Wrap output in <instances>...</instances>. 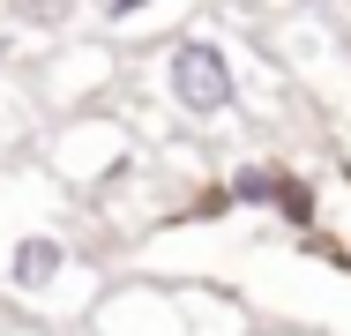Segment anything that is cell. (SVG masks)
<instances>
[{"label": "cell", "instance_id": "1", "mask_svg": "<svg viewBox=\"0 0 351 336\" xmlns=\"http://www.w3.org/2000/svg\"><path fill=\"white\" fill-rule=\"evenodd\" d=\"M105 291H112V239L97 232V217L38 157L0 165V307L15 322L75 336Z\"/></svg>", "mask_w": 351, "mask_h": 336}, {"label": "cell", "instance_id": "2", "mask_svg": "<svg viewBox=\"0 0 351 336\" xmlns=\"http://www.w3.org/2000/svg\"><path fill=\"white\" fill-rule=\"evenodd\" d=\"M82 336H254V307L195 276H128L97 299Z\"/></svg>", "mask_w": 351, "mask_h": 336}, {"label": "cell", "instance_id": "3", "mask_svg": "<svg viewBox=\"0 0 351 336\" xmlns=\"http://www.w3.org/2000/svg\"><path fill=\"white\" fill-rule=\"evenodd\" d=\"M149 90H157L149 105H165L172 128L187 134H224L247 120V75L217 30H172L149 53Z\"/></svg>", "mask_w": 351, "mask_h": 336}, {"label": "cell", "instance_id": "4", "mask_svg": "<svg viewBox=\"0 0 351 336\" xmlns=\"http://www.w3.org/2000/svg\"><path fill=\"white\" fill-rule=\"evenodd\" d=\"M202 217H269L299 239H322V180L291 157H232L224 172H210V187L195 202L172 209V232L180 224H202Z\"/></svg>", "mask_w": 351, "mask_h": 336}, {"label": "cell", "instance_id": "5", "mask_svg": "<svg viewBox=\"0 0 351 336\" xmlns=\"http://www.w3.org/2000/svg\"><path fill=\"white\" fill-rule=\"evenodd\" d=\"M112 75H120V53H112V45H60V53L45 60V90H38L45 120H60V112H90V105H105Z\"/></svg>", "mask_w": 351, "mask_h": 336}, {"label": "cell", "instance_id": "6", "mask_svg": "<svg viewBox=\"0 0 351 336\" xmlns=\"http://www.w3.org/2000/svg\"><path fill=\"white\" fill-rule=\"evenodd\" d=\"M284 60H291V75H299L329 112H351V97L329 82V67H344V75H351V45H337L322 23H299V30H284Z\"/></svg>", "mask_w": 351, "mask_h": 336}, {"label": "cell", "instance_id": "7", "mask_svg": "<svg viewBox=\"0 0 351 336\" xmlns=\"http://www.w3.org/2000/svg\"><path fill=\"white\" fill-rule=\"evenodd\" d=\"M45 134V105L23 75H0V165H15L30 142Z\"/></svg>", "mask_w": 351, "mask_h": 336}, {"label": "cell", "instance_id": "8", "mask_svg": "<svg viewBox=\"0 0 351 336\" xmlns=\"http://www.w3.org/2000/svg\"><path fill=\"white\" fill-rule=\"evenodd\" d=\"M157 0H97V15H105V30H128V23H142Z\"/></svg>", "mask_w": 351, "mask_h": 336}, {"label": "cell", "instance_id": "9", "mask_svg": "<svg viewBox=\"0 0 351 336\" xmlns=\"http://www.w3.org/2000/svg\"><path fill=\"white\" fill-rule=\"evenodd\" d=\"M15 8H23L30 23H68V15L82 8V0H15Z\"/></svg>", "mask_w": 351, "mask_h": 336}, {"label": "cell", "instance_id": "10", "mask_svg": "<svg viewBox=\"0 0 351 336\" xmlns=\"http://www.w3.org/2000/svg\"><path fill=\"white\" fill-rule=\"evenodd\" d=\"M0 336H68V329H45V322H0Z\"/></svg>", "mask_w": 351, "mask_h": 336}, {"label": "cell", "instance_id": "11", "mask_svg": "<svg viewBox=\"0 0 351 336\" xmlns=\"http://www.w3.org/2000/svg\"><path fill=\"white\" fill-rule=\"evenodd\" d=\"M254 336H306V329H254Z\"/></svg>", "mask_w": 351, "mask_h": 336}]
</instances>
